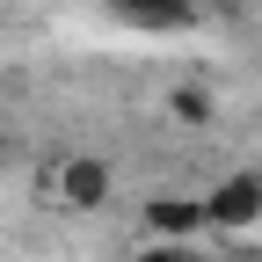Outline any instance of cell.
I'll list each match as a JSON object with an SVG mask.
<instances>
[{
	"label": "cell",
	"mask_w": 262,
	"mask_h": 262,
	"mask_svg": "<svg viewBox=\"0 0 262 262\" xmlns=\"http://www.w3.org/2000/svg\"><path fill=\"white\" fill-rule=\"evenodd\" d=\"M211 226H241V219H262V175H233L219 182V196H204Z\"/></svg>",
	"instance_id": "obj_1"
},
{
	"label": "cell",
	"mask_w": 262,
	"mask_h": 262,
	"mask_svg": "<svg viewBox=\"0 0 262 262\" xmlns=\"http://www.w3.org/2000/svg\"><path fill=\"white\" fill-rule=\"evenodd\" d=\"M58 189H66V204H73V211H95V204L110 196V168H102V160H66Z\"/></svg>",
	"instance_id": "obj_2"
},
{
	"label": "cell",
	"mask_w": 262,
	"mask_h": 262,
	"mask_svg": "<svg viewBox=\"0 0 262 262\" xmlns=\"http://www.w3.org/2000/svg\"><path fill=\"white\" fill-rule=\"evenodd\" d=\"M204 219H211V211L196 204V196H160V204H146V226H153V233H182V241H189Z\"/></svg>",
	"instance_id": "obj_3"
},
{
	"label": "cell",
	"mask_w": 262,
	"mask_h": 262,
	"mask_svg": "<svg viewBox=\"0 0 262 262\" xmlns=\"http://www.w3.org/2000/svg\"><path fill=\"white\" fill-rule=\"evenodd\" d=\"M117 8L139 22V29H182L189 22V0H117Z\"/></svg>",
	"instance_id": "obj_4"
}]
</instances>
